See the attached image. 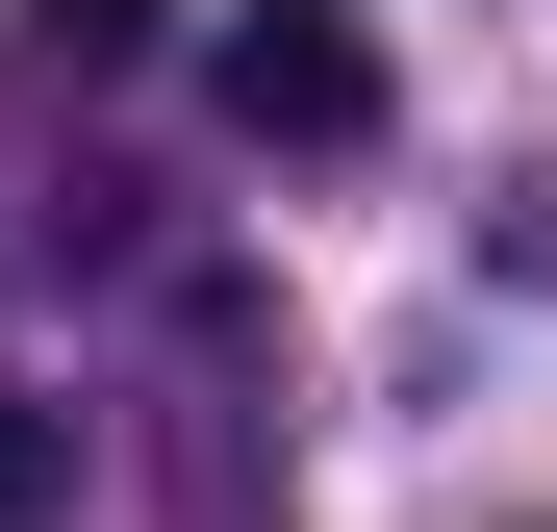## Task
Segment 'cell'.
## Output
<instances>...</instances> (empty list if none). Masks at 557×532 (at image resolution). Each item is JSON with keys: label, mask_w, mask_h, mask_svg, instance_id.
Here are the masks:
<instances>
[{"label": "cell", "mask_w": 557, "mask_h": 532, "mask_svg": "<svg viewBox=\"0 0 557 532\" xmlns=\"http://www.w3.org/2000/svg\"><path fill=\"white\" fill-rule=\"evenodd\" d=\"M26 26H51L76 76H102V51H152V26H177V0H26Z\"/></svg>", "instance_id": "cell-3"}, {"label": "cell", "mask_w": 557, "mask_h": 532, "mask_svg": "<svg viewBox=\"0 0 557 532\" xmlns=\"http://www.w3.org/2000/svg\"><path fill=\"white\" fill-rule=\"evenodd\" d=\"M0 532H76V406H0Z\"/></svg>", "instance_id": "cell-2"}, {"label": "cell", "mask_w": 557, "mask_h": 532, "mask_svg": "<svg viewBox=\"0 0 557 532\" xmlns=\"http://www.w3.org/2000/svg\"><path fill=\"white\" fill-rule=\"evenodd\" d=\"M203 102L253 152H381V26H355V0H253V26L203 51Z\"/></svg>", "instance_id": "cell-1"}]
</instances>
